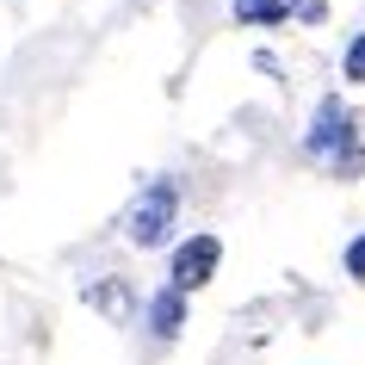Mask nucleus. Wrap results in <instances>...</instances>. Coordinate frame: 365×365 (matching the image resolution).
Here are the masks:
<instances>
[{
  "instance_id": "obj_6",
  "label": "nucleus",
  "mask_w": 365,
  "mask_h": 365,
  "mask_svg": "<svg viewBox=\"0 0 365 365\" xmlns=\"http://www.w3.org/2000/svg\"><path fill=\"white\" fill-rule=\"evenodd\" d=\"M328 168H334V180H359V173H365V118L353 124V136L341 143V155H334Z\"/></svg>"
},
{
  "instance_id": "obj_2",
  "label": "nucleus",
  "mask_w": 365,
  "mask_h": 365,
  "mask_svg": "<svg viewBox=\"0 0 365 365\" xmlns=\"http://www.w3.org/2000/svg\"><path fill=\"white\" fill-rule=\"evenodd\" d=\"M217 267H223V235H217V230H192L186 242H173V248H168V285L186 291V297L211 285Z\"/></svg>"
},
{
  "instance_id": "obj_5",
  "label": "nucleus",
  "mask_w": 365,
  "mask_h": 365,
  "mask_svg": "<svg viewBox=\"0 0 365 365\" xmlns=\"http://www.w3.org/2000/svg\"><path fill=\"white\" fill-rule=\"evenodd\" d=\"M230 19L242 31H272L291 19V0H230Z\"/></svg>"
},
{
  "instance_id": "obj_4",
  "label": "nucleus",
  "mask_w": 365,
  "mask_h": 365,
  "mask_svg": "<svg viewBox=\"0 0 365 365\" xmlns=\"http://www.w3.org/2000/svg\"><path fill=\"white\" fill-rule=\"evenodd\" d=\"M180 328H186V291L161 285L149 297V334L155 341H180Z\"/></svg>"
},
{
  "instance_id": "obj_10",
  "label": "nucleus",
  "mask_w": 365,
  "mask_h": 365,
  "mask_svg": "<svg viewBox=\"0 0 365 365\" xmlns=\"http://www.w3.org/2000/svg\"><path fill=\"white\" fill-rule=\"evenodd\" d=\"M291 19H304V25H322V19H328V0H291Z\"/></svg>"
},
{
  "instance_id": "obj_7",
  "label": "nucleus",
  "mask_w": 365,
  "mask_h": 365,
  "mask_svg": "<svg viewBox=\"0 0 365 365\" xmlns=\"http://www.w3.org/2000/svg\"><path fill=\"white\" fill-rule=\"evenodd\" d=\"M341 81H346V87H365V31L341 50Z\"/></svg>"
},
{
  "instance_id": "obj_8",
  "label": "nucleus",
  "mask_w": 365,
  "mask_h": 365,
  "mask_svg": "<svg viewBox=\"0 0 365 365\" xmlns=\"http://www.w3.org/2000/svg\"><path fill=\"white\" fill-rule=\"evenodd\" d=\"M341 272L353 279V285H365V230H359V235H353V242L341 248Z\"/></svg>"
},
{
  "instance_id": "obj_9",
  "label": "nucleus",
  "mask_w": 365,
  "mask_h": 365,
  "mask_svg": "<svg viewBox=\"0 0 365 365\" xmlns=\"http://www.w3.org/2000/svg\"><path fill=\"white\" fill-rule=\"evenodd\" d=\"M93 304L106 309V316H124V309H130V291H124V279H118V285H106V291H93Z\"/></svg>"
},
{
  "instance_id": "obj_3",
  "label": "nucleus",
  "mask_w": 365,
  "mask_h": 365,
  "mask_svg": "<svg viewBox=\"0 0 365 365\" xmlns=\"http://www.w3.org/2000/svg\"><path fill=\"white\" fill-rule=\"evenodd\" d=\"M353 124H359L353 106H346L341 93H322V99H316V112H309V130H304V155H309V161H334L341 143L353 136Z\"/></svg>"
},
{
  "instance_id": "obj_1",
  "label": "nucleus",
  "mask_w": 365,
  "mask_h": 365,
  "mask_svg": "<svg viewBox=\"0 0 365 365\" xmlns=\"http://www.w3.org/2000/svg\"><path fill=\"white\" fill-rule=\"evenodd\" d=\"M173 223H180V186H173V180H149V186L136 192V205L124 211V235H130V248H143V254L168 248Z\"/></svg>"
}]
</instances>
